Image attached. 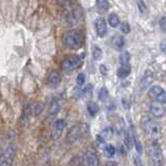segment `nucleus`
<instances>
[{
    "mask_svg": "<svg viewBox=\"0 0 166 166\" xmlns=\"http://www.w3.org/2000/svg\"><path fill=\"white\" fill-rule=\"evenodd\" d=\"M161 48H162V51L163 52H165V39H163V42H162V44H161Z\"/></svg>",
    "mask_w": 166,
    "mask_h": 166,
    "instance_id": "e433bc0d",
    "label": "nucleus"
},
{
    "mask_svg": "<svg viewBox=\"0 0 166 166\" xmlns=\"http://www.w3.org/2000/svg\"><path fill=\"white\" fill-rule=\"evenodd\" d=\"M103 57V51L100 47L98 46H94L92 47V58L94 60H100Z\"/></svg>",
    "mask_w": 166,
    "mask_h": 166,
    "instance_id": "4be33fe9",
    "label": "nucleus"
},
{
    "mask_svg": "<svg viewBox=\"0 0 166 166\" xmlns=\"http://www.w3.org/2000/svg\"><path fill=\"white\" fill-rule=\"evenodd\" d=\"M60 82H61V76H60V74L58 72H51L48 75L47 84L49 87H51V88L58 87Z\"/></svg>",
    "mask_w": 166,
    "mask_h": 166,
    "instance_id": "9b49d317",
    "label": "nucleus"
},
{
    "mask_svg": "<svg viewBox=\"0 0 166 166\" xmlns=\"http://www.w3.org/2000/svg\"><path fill=\"white\" fill-rule=\"evenodd\" d=\"M150 112L154 117L162 118L165 114V109L160 104H152L150 106Z\"/></svg>",
    "mask_w": 166,
    "mask_h": 166,
    "instance_id": "ddd939ff",
    "label": "nucleus"
},
{
    "mask_svg": "<svg viewBox=\"0 0 166 166\" xmlns=\"http://www.w3.org/2000/svg\"><path fill=\"white\" fill-rule=\"evenodd\" d=\"M133 159H134V164L135 165H141L142 164V162L140 161V159H139V157L138 156H135Z\"/></svg>",
    "mask_w": 166,
    "mask_h": 166,
    "instance_id": "f704fd0d",
    "label": "nucleus"
},
{
    "mask_svg": "<svg viewBox=\"0 0 166 166\" xmlns=\"http://www.w3.org/2000/svg\"><path fill=\"white\" fill-rule=\"evenodd\" d=\"M159 26H160V28L162 29V31H165V29H166V19H165V17H162V18L160 19V21H159Z\"/></svg>",
    "mask_w": 166,
    "mask_h": 166,
    "instance_id": "473e14b6",
    "label": "nucleus"
},
{
    "mask_svg": "<svg viewBox=\"0 0 166 166\" xmlns=\"http://www.w3.org/2000/svg\"><path fill=\"white\" fill-rule=\"evenodd\" d=\"M101 135H102L105 139H110V138L113 136V129L111 127L105 128V129L102 131V133H101Z\"/></svg>",
    "mask_w": 166,
    "mask_h": 166,
    "instance_id": "393cba45",
    "label": "nucleus"
},
{
    "mask_svg": "<svg viewBox=\"0 0 166 166\" xmlns=\"http://www.w3.org/2000/svg\"><path fill=\"white\" fill-rule=\"evenodd\" d=\"M108 22H109V25H110L111 27H113V28H115V27H117L119 24H121L119 17L117 16L116 14H110V15H109Z\"/></svg>",
    "mask_w": 166,
    "mask_h": 166,
    "instance_id": "aec40b11",
    "label": "nucleus"
},
{
    "mask_svg": "<svg viewBox=\"0 0 166 166\" xmlns=\"http://www.w3.org/2000/svg\"><path fill=\"white\" fill-rule=\"evenodd\" d=\"M130 59H131V55L128 51H124L123 53L119 55V64H130Z\"/></svg>",
    "mask_w": 166,
    "mask_h": 166,
    "instance_id": "412c9836",
    "label": "nucleus"
},
{
    "mask_svg": "<svg viewBox=\"0 0 166 166\" xmlns=\"http://www.w3.org/2000/svg\"><path fill=\"white\" fill-rule=\"evenodd\" d=\"M80 18H81V10L79 8L71 7L69 10H67L64 14V23L67 25H70V26L77 24L78 21L80 20Z\"/></svg>",
    "mask_w": 166,
    "mask_h": 166,
    "instance_id": "39448f33",
    "label": "nucleus"
},
{
    "mask_svg": "<svg viewBox=\"0 0 166 166\" xmlns=\"http://www.w3.org/2000/svg\"><path fill=\"white\" fill-rule=\"evenodd\" d=\"M82 56L76 55V54H71L62 59L60 68L64 73H71L74 70L78 69L82 64Z\"/></svg>",
    "mask_w": 166,
    "mask_h": 166,
    "instance_id": "20e7f679",
    "label": "nucleus"
},
{
    "mask_svg": "<svg viewBox=\"0 0 166 166\" xmlns=\"http://www.w3.org/2000/svg\"><path fill=\"white\" fill-rule=\"evenodd\" d=\"M136 3H137V6H138V10H139L140 12H146V3H144L143 0H136Z\"/></svg>",
    "mask_w": 166,
    "mask_h": 166,
    "instance_id": "c85d7f7f",
    "label": "nucleus"
},
{
    "mask_svg": "<svg viewBox=\"0 0 166 166\" xmlns=\"http://www.w3.org/2000/svg\"><path fill=\"white\" fill-rule=\"evenodd\" d=\"M32 113H33V105L31 102H29L25 105L24 109H23L22 115H21V121H22V124L27 121V119L29 118V116H30Z\"/></svg>",
    "mask_w": 166,
    "mask_h": 166,
    "instance_id": "dca6fc26",
    "label": "nucleus"
},
{
    "mask_svg": "<svg viewBox=\"0 0 166 166\" xmlns=\"http://www.w3.org/2000/svg\"><path fill=\"white\" fill-rule=\"evenodd\" d=\"M108 96H109V92H108V90H107V88L102 87L100 89V91H99L98 98L101 102H105V101H107V99H108Z\"/></svg>",
    "mask_w": 166,
    "mask_h": 166,
    "instance_id": "b1692460",
    "label": "nucleus"
},
{
    "mask_svg": "<svg viewBox=\"0 0 166 166\" xmlns=\"http://www.w3.org/2000/svg\"><path fill=\"white\" fill-rule=\"evenodd\" d=\"M66 126H67L66 121L62 118L57 119V121L54 123V136L53 137L55 138V139L61 136V134H62V132H64Z\"/></svg>",
    "mask_w": 166,
    "mask_h": 166,
    "instance_id": "4468645a",
    "label": "nucleus"
},
{
    "mask_svg": "<svg viewBox=\"0 0 166 166\" xmlns=\"http://www.w3.org/2000/svg\"><path fill=\"white\" fill-rule=\"evenodd\" d=\"M83 160L86 161L85 164L90 165V166H97L99 165V157L92 151H87V152L84 154Z\"/></svg>",
    "mask_w": 166,
    "mask_h": 166,
    "instance_id": "f8f14e48",
    "label": "nucleus"
},
{
    "mask_svg": "<svg viewBox=\"0 0 166 166\" xmlns=\"http://www.w3.org/2000/svg\"><path fill=\"white\" fill-rule=\"evenodd\" d=\"M77 84H78V86H82L84 82H85V75L83 74V73H80V74H78V76H77Z\"/></svg>",
    "mask_w": 166,
    "mask_h": 166,
    "instance_id": "7c9ffc66",
    "label": "nucleus"
},
{
    "mask_svg": "<svg viewBox=\"0 0 166 166\" xmlns=\"http://www.w3.org/2000/svg\"><path fill=\"white\" fill-rule=\"evenodd\" d=\"M121 30L123 33H125V34H127V33H129L130 31H131V27H130V24L127 22H123L121 24Z\"/></svg>",
    "mask_w": 166,
    "mask_h": 166,
    "instance_id": "bb28decb",
    "label": "nucleus"
},
{
    "mask_svg": "<svg viewBox=\"0 0 166 166\" xmlns=\"http://www.w3.org/2000/svg\"><path fill=\"white\" fill-rule=\"evenodd\" d=\"M131 74V64H121L119 68L117 69V72L116 75L118 78L121 79H125L127 78L129 75Z\"/></svg>",
    "mask_w": 166,
    "mask_h": 166,
    "instance_id": "2eb2a0df",
    "label": "nucleus"
},
{
    "mask_svg": "<svg viewBox=\"0 0 166 166\" xmlns=\"http://www.w3.org/2000/svg\"><path fill=\"white\" fill-rule=\"evenodd\" d=\"M44 109V105L43 104H37L35 106H33V113H34V115H39V113L42 112V110Z\"/></svg>",
    "mask_w": 166,
    "mask_h": 166,
    "instance_id": "2f4dec72",
    "label": "nucleus"
},
{
    "mask_svg": "<svg viewBox=\"0 0 166 166\" xmlns=\"http://www.w3.org/2000/svg\"><path fill=\"white\" fill-rule=\"evenodd\" d=\"M89 132V127L86 123H78L77 125L73 126L69 130L67 134V141L70 143H75L78 140L85 137Z\"/></svg>",
    "mask_w": 166,
    "mask_h": 166,
    "instance_id": "7ed1b4c3",
    "label": "nucleus"
},
{
    "mask_svg": "<svg viewBox=\"0 0 166 166\" xmlns=\"http://www.w3.org/2000/svg\"><path fill=\"white\" fill-rule=\"evenodd\" d=\"M153 81H154V72L152 70H146L139 81L140 89H146L148 86H151Z\"/></svg>",
    "mask_w": 166,
    "mask_h": 166,
    "instance_id": "1a4fd4ad",
    "label": "nucleus"
},
{
    "mask_svg": "<svg viewBox=\"0 0 166 166\" xmlns=\"http://www.w3.org/2000/svg\"><path fill=\"white\" fill-rule=\"evenodd\" d=\"M106 165H117V162H112V161H109L106 163Z\"/></svg>",
    "mask_w": 166,
    "mask_h": 166,
    "instance_id": "4c0bfd02",
    "label": "nucleus"
},
{
    "mask_svg": "<svg viewBox=\"0 0 166 166\" xmlns=\"http://www.w3.org/2000/svg\"><path fill=\"white\" fill-rule=\"evenodd\" d=\"M116 153V148L113 144H105L104 146V155L107 158H112Z\"/></svg>",
    "mask_w": 166,
    "mask_h": 166,
    "instance_id": "a211bd4d",
    "label": "nucleus"
},
{
    "mask_svg": "<svg viewBox=\"0 0 166 166\" xmlns=\"http://www.w3.org/2000/svg\"><path fill=\"white\" fill-rule=\"evenodd\" d=\"M111 44L112 46L117 50H121L124 48L125 46V37L123 35H119V34H115L114 37L111 39Z\"/></svg>",
    "mask_w": 166,
    "mask_h": 166,
    "instance_id": "f3484780",
    "label": "nucleus"
},
{
    "mask_svg": "<svg viewBox=\"0 0 166 166\" xmlns=\"http://www.w3.org/2000/svg\"><path fill=\"white\" fill-rule=\"evenodd\" d=\"M56 1H57L58 3L60 4V5H67V4H68L69 2L71 1V0H56Z\"/></svg>",
    "mask_w": 166,
    "mask_h": 166,
    "instance_id": "c9c22d12",
    "label": "nucleus"
},
{
    "mask_svg": "<svg viewBox=\"0 0 166 166\" xmlns=\"http://www.w3.org/2000/svg\"><path fill=\"white\" fill-rule=\"evenodd\" d=\"M148 97L155 102L161 103V104H165L166 102V94L165 89L159 85H154L150 88L148 90Z\"/></svg>",
    "mask_w": 166,
    "mask_h": 166,
    "instance_id": "0eeeda50",
    "label": "nucleus"
},
{
    "mask_svg": "<svg viewBox=\"0 0 166 166\" xmlns=\"http://www.w3.org/2000/svg\"><path fill=\"white\" fill-rule=\"evenodd\" d=\"M99 106H98V104L97 103H94V102H89L87 104V111H88V113H89V115L90 116H96L97 115V113L99 112Z\"/></svg>",
    "mask_w": 166,
    "mask_h": 166,
    "instance_id": "6ab92c4d",
    "label": "nucleus"
},
{
    "mask_svg": "<svg viewBox=\"0 0 166 166\" xmlns=\"http://www.w3.org/2000/svg\"><path fill=\"white\" fill-rule=\"evenodd\" d=\"M94 26H96V31L98 37H105V34L107 33V24L105 19L102 18V17L98 18L96 20V22H94Z\"/></svg>",
    "mask_w": 166,
    "mask_h": 166,
    "instance_id": "9d476101",
    "label": "nucleus"
},
{
    "mask_svg": "<svg viewBox=\"0 0 166 166\" xmlns=\"http://www.w3.org/2000/svg\"><path fill=\"white\" fill-rule=\"evenodd\" d=\"M133 143H134V146H135V148H136V151H137L138 155L142 154V146H141V143H140L139 140L137 139V137L133 139Z\"/></svg>",
    "mask_w": 166,
    "mask_h": 166,
    "instance_id": "c756f323",
    "label": "nucleus"
},
{
    "mask_svg": "<svg viewBox=\"0 0 166 166\" xmlns=\"http://www.w3.org/2000/svg\"><path fill=\"white\" fill-rule=\"evenodd\" d=\"M109 2L107 0H97V7L102 12H107L109 8Z\"/></svg>",
    "mask_w": 166,
    "mask_h": 166,
    "instance_id": "5701e85b",
    "label": "nucleus"
},
{
    "mask_svg": "<svg viewBox=\"0 0 166 166\" xmlns=\"http://www.w3.org/2000/svg\"><path fill=\"white\" fill-rule=\"evenodd\" d=\"M62 105H64V99L62 97L57 96V97H53L50 102V106H49V113L52 115L56 114L60 111Z\"/></svg>",
    "mask_w": 166,
    "mask_h": 166,
    "instance_id": "6e6552de",
    "label": "nucleus"
},
{
    "mask_svg": "<svg viewBox=\"0 0 166 166\" xmlns=\"http://www.w3.org/2000/svg\"><path fill=\"white\" fill-rule=\"evenodd\" d=\"M91 92H92V85L91 84H88V85H86L85 87H84V89L81 90V96L82 97L90 96Z\"/></svg>",
    "mask_w": 166,
    "mask_h": 166,
    "instance_id": "a878e982",
    "label": "nucleus"
},
{
    "mask_svg": "<svg viewBox=\"0 0 166 166\" xmlns=\"http://www.w3.org/2000/svg\"><path fill=\"white\" fill-rule=\"evenodd\" d=\"M148 155L155 162V164L159 165L161 163V161L163 160V152L158 141H152L151 146H148Z\"/></svg>",
    "mask_w": 166,
    "mask_h": 166,
    "instance_id": "423d86ee",
    "label": "nucleus"
},
{
    "mask_svg": "<svg viewBox=\"0 0 166 166\" xmlns=\"http://www.w3.org/2000/svg\"><path fill=\"white\" fill-rule=\"evenodd\" d=\"M141 126L152 141H159L162 136V130L161 126L157 121L148 116H143L141 119Z\"/></svg>",
    "mask_w": 166,
    "mask_h": 166,
    "instance_id": "f03ea898",
    "label": "nucleus"
},
{
    "mask_svg": "<svg viewBox=\"0 0 166 166\" xmlns=\"http://www.w3.org/2000/svg\"><path fill=\"white\" fill-rule=\"evenodd\" d=\"M100 72L105 76V75L107 74V68H106V66H104V64H101V66H100Z\"/></svg>",
    "mask_w": 166,
    "mask_h": 166,
    "instance_id": "72a5a7b5",
    "label": "nucleus"
},
{
    "mask_svg": "<svg viewBox=\"0 0 166 166\" xmlns=\"http://www.w3.org/2000/svg\"><path fill=\"white\" fill-rule=\"evenodd\" d=\"M96 142H97V146H98L99 148H103V146H105V144H106V142H105V138L103 137L102 135H97Z\"/></svg>",
    "mask_w": 166,
    "mask_h": 166,
    "instance_id": "cd10ccee",
    "label": "nucleus"
},
{
    "mask_svg": "<svg viewBox=\"0 0 166 166\" xmlns=\"http://www.w3.org/2000/svg\"><path fill=\"white\" fill-rule=\"evenodd\" d=\"M62 43L69 49H79L84 43L83 33L78 29H72L62 35Z\"/></svg>",
    "mask_w": 166,
    "mask_h": 166,
    "instance_id": "f257e3e1",
    "label": "nucleus"
}]
</instances>
